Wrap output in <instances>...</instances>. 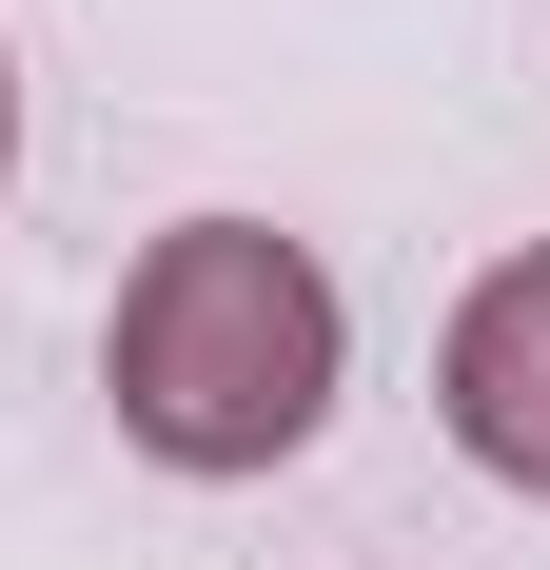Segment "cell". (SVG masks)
<instances>
[{
    "instance_id": "3957f363",
    "label": "cell",
    "mask_w": 550,
    "mask_h": 570,
    "mask_svg": "<svg viewBox=\"0 0 550 570\" xmlns=\"http://www.w3.org/2000/svg\"><path fill=\"white\" fill-rule=\"evenodd\" d=\"M0 177H20V59H0Z\"/></svg>"
},
{
    "instance_id": "7a4b0ae2",
    "label": "cell",
    "mask_w": 550,
    "mask_h": 570,
    "mask_svg": "<svg viewBox=\"0 0 550 570\" xmlns=\"http://www.w3.org/2000/svg\"><path fill=\"white\" fill-rule=\"evenodd\" d=\"M433 413H452V453L492 472V492H531V512H550V236H531V256H492V276L452 295Z\"/></svg>"
},
{
    "instance_id": "6da1fadb",
    "label": "cell",
    "mask_w": 550,
    "mask_h": 570,
    "mask_svg": "<svg viewBox=\"0 0 550 570\" xmlns=\"http://www.w3.org/2000/svg\"><path fill=\"white\" fill-rule=\"evenodd\" d=\"M334 374H354V295L315 276V236H275V217H177L118 276V335H99L118 433L158 472H197V492L295 472L334 433Z\"/></svg>"
}]
</instances>
